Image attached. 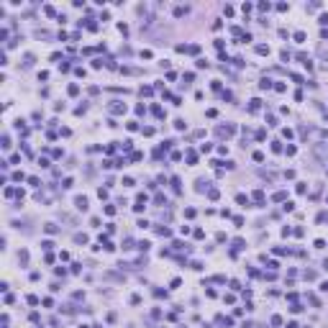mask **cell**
Here are the masks:
<instances>
[{"mask_svg": "<svg viewBox=\"0 0 328 328\" xmlns=\"http://www.w3.org/2000/svg\"><path fill=\"white\" fill-rule=\"evenodd\" d=\"M74 241H77V244H87V236H85V233H77V236H74Z\"/></svg>", "mask_w": 328, "mask_h": 328, "instance_id": "obj_14", "label": "cell"}, {"mask_svg": "<svg viewBox=\"0 0 328 328\" xmlns=\"http://www.w3.org/2000/svg\"><path fill=\"white\" fill-rule=\"evenodd\" d=\"M251 198H254V200H257V203H264V192H262V190H257V192H254V195H251Z\"/></svg>", "mask_w": 328, "mask_h": 328, "instance_id": "obj_11", "label": "cell"}, {"mask_svg": "<svg viewBox=\"0 0 328 328\" xmlns=\"http://www.w3.org/2000/svg\"><path fill=\"white\" fill-rule=\"evenodd\" d=\"M180 285H182V279H180V277H174V279H172V290H177Z\"/></svg>", "mask_w": 328, "mask_h": 328, "instance_id": "obj_30", "label": "cell"}, {"mask_svg": "<svg viewBox=\"0 0 328 328\" xmlns=\"http://www.w3.org/2000/svg\"><path fill=\"white\" fill-rule=\"evenodd\" d=\"M259 108H262V100H259V97H254V100H251V105H249V113H257Z\"/></svg>", "mask_w": 328, "mask_h": 328, "instance_id": "obj_4", "label": "cell"}, {"mask_svg": "<svg viewBox=\"0 0 328 328\" xmlns=\"http://www.w3.org/2000/svg\"><path fill=\"white\" fill-rule=\"evenodd\" d=\"M315 154L323 156V159H328V149H326V146H315Z\"/></svg>", "mask_w": 328, "mask_h": 328, "instance_id": "obj_5", "label": "cell"}, {"mask_svg": "<svg viewBox=\"0 0 328 328\" xmlns=\"http://www.w3.org/2000/svg\"><path fill=\"white\" fill-rule=\"evenodd\" d=\"M287 328H300V326H297L295 321H290V323H287Z\"/></svg>", "mask_w": 328, "mask_h": 328, "instance_id": "obj_33", "label": "cell"}, {"mask_svg": "<svg viewBox=\"0 0 328 328\" xmlns=\"http://www.w3.org/2000/svg\"><path fill=\"white\" fill-rule=\"evenodd\" d=\"M323 39H328V28H323Z\"/></svg>", "mask_w": 328, "mask_h": 328, "instance_id": "obj_34", "label": "cell"}, {"mask_svg": "<svg viewBox=\"0 0 328 328\" xmlns=\"http://www.w3.org/2000/svg\"><path fill=\"white\" fill-rule=\"evenodd\" d=\"M282 208H285V210H287V213H292V210H295V203H290V200H287V203H285Z\"/></svg>", "mask_w": 328, "mask_h": 328, "instance_id": "obj_24", "label": "cell"}, {"mask_svg": "<svg viewBox=\"0 0 328 328\" xmlns=\"http://www.w3.org/2000/svg\"><path fill=\"white\" fill-rule=\"evenodd\" d=\"M185 126H187L185 118H177V121H174V128H177V131H185Z\"/></svg>", "mask_w": 328, "mask_h": 328, "instance_id": "obj_6", "label": "cell"}, {"mask_svg": "<svg viewBox=\"0 0 328 328\" xmlns=\"http://www.w3.org/2000/svg\"><path fill=\"white\" fill-rule=\"evenodd\" d=\"M272 151H274V154H279V151H282V144L274 141V144H272Z\"/></svg>", "mask_w": 328, "mask_h": 328, "instance_id": "obj_19", "label": "cell"}, {"mask_svg": "<svg viewBox=\"0 0 328 328\" xmlns=\"http://www.w3.org/2000/svg\"><path fill=\"white\" fill-rule=\"evenodd\" d=\"M318 21H321V26H328V13H323V15H321Z\"/></svg>", "mask_w": 328, "mask_h": 328, "instance_id": "obj_32", "label": "cell"}, {"mask_svg": "<svg viewBox=\"0 0 328 328\" xmlns=\"http://www.w3.org/2000/svg\"><path fill=\"white\" fill-rule=\"evenodd\" d=\"M110 113H116V116H121V113H126V103H121V100H116V103L110 105Z\"/></svg>", "mask_w": 328, "mask_h": 328, "instance_id": "obj_1", "label": "cell"}, {"mask_svg": "<svg viewBox=\"0 0 328 328\" xmlns=\"http://www.w3.org/2000/svg\"><path fill=\"white\" fill-rule=\"evenodd\" d=\"M185 218H195V208H187V210H185Z\"/></svg>", "mask_w": 328, "mask_h": 328, "instance_id": "obj_27", "label": "cell"}, {"mask_svg": "<svg viewBox=\"0 0 328 328\" xmlns=\"http://www.w3.org/2000/svg\"><path fill=\"white\" fill-rule=\"evenodd\" d=\"M218 195H220V192L215 190V187H213V190H208V198H210V200H218Z\"/></svg>", "mask_w": 328, "mask_h": 328, "instance_id": "obj_12", "label": "cell"}, {"mask_svg": "<svg viewBox=\"0 0 328 328\" xmlns=\"http://www.w3.org/2000/svg\"><path fill=\"white\" fill-rule=\"evenodd\" d=\"M41 249H46V251H52V249H54V241H41Z\"/></svg>", "mask_w": 328, "mask_h": 328, "instance_id": "obj_15", "label": "cell"}, {"mask_svg": "<svg viewBox=\"0 0 328 328\" xmlns=\"http://www.w3.org/2000/svg\"><path fill=\"white\" fill-rule=\"evenodd\" d=\"M259 87H262V90H269V87H272V80H262V85H259Z\"/></svg>", "mask_w": 328, "mask_h": 328, "instance_id": "obj_18", "label": "cell"}, {"mask_svg": "<svg viewBox=\"0 0 328 328\" xmlns=\"http://www.w3.org/2000/svg\"><path fill=\"white\" fill-rule=\"evenodd\" d=\"M323 267H326V269H328V259H326V262H323Z\"/></svg>", "mask_w": 328, "mask_h": 328, "instance_id": "obj_35", "label": "cell"}, {"mask_svg": "<svg viewBox=\"0 0 328 328\" xmlns=\"http://www.w3.org/2000/svg\"><path fill=\"white\" fill-rule=\"evenodd\" d=\"M44 228H46V233H57V226H54V223H46Z\"/></svg>", "mask_w": 328, "mask_h": 328, "instance_id": "obj_22", "label": "cell"}, {"mask_svg": "<svg viewBox=\"0 0 328 328\" xmlns=\"http://www.w3.org/2000/svg\"><path fill=\"white\" fill-rule=\"evenodd\" d=\"M295 41L302 44V41H305V31H295Z\"/></svg>", "mask_w": 328, "mask_h": 328, "instance_id": "obj_10", "label": "cell"}, {"mask_svg": "<svg viewBox=\"0 0 328 328\" xmlns=\"http://www.w3.org/2000/svg\"><path fill=\"white\" fill-rule=\"evenodd\" d=\"M272 326H282V318L279 315H272Z\"/></svg>", "mask_w": 328, "mask_h": 328, "instance_id": "obj_25", "label": "cell"}, {"mask_svg": "<svg viewBox=\"0 0 328 328\" xmlns=\"http://www.w3.org/2000/svg\"><path fill=\"white\" fill-rule=\"evenodd\" d=\"M187 10H190L187 5H177V8H174V18H182V15H187Z\"/></svg>", "mask_w": 328, "mask_h": 328, "instance_id": "obj_3", "label": "cell"}, {"mask_svg": "<svg viewBox=\"0 0 328 328\" xmlns=\"http://www.w3.org/2000/svg\"><path fill=\"white\" fill-rule=\"evenodd\" d=\"M44 13H46V15H57V10H54L52 5H46V8H44Z\"/></svg>", "mask_w": 328, "mask_h": 328, "instance_id": "obj_29", "label": "cell"}, {"mask_svg": "<svg viewBox=\"0 0 328 328\" xmlns=\"http://www.w3.org/2000/svg\"><path fill=\"white\" fill-rule=\"evenodd\" d=\"M118 31H121L123 36H126V33H128V26H126V23H118Z\"/></svg>", "mask_w": 328, "mask_h": 328, "instance_id": "obj_26", "label": "cell"}, {"mask_svg": "<svg viewBox=\"0 0 328 328\" xmlns=\"http://www.w3.org/2000/svg\"><path fill=\"white\" fill-rule=\"evenodd\" d=\"M187 161H190V164H195V161H198V154H195V151H187Z\"/></svg>", "mask_w": 328, "mask_h": 328, "instance_id": "obj_13", "label": "cell"}, {"mask_svg": "<svg viewBox=\"0 0 328 328\" xmlns=\"http://www.w3.org/2000/svg\"><path fill=\"white\" fill-rule=\"evenodd\" d=\"M126 126H128V131H139V121H128Z\"/></svg>", "mask_w": 328, "mask_h": 328, "instance_id": "obj_17", "label": "cell"}, {"mask_svg": "<svg viewBox=\"0 0 328 328\" xmlns=\"http://www.w3.org/2000/svg\"><path fill=\"white\" fill-rule=\"evenodd\" d=\"M156 233H159V236H169V228H164V226H159V228H156Z\"/></svg>", "mask_w": 328, "mask_h": 328, "instance_id": "obj_23", "label": "cell"}, {"mask_svg": "<svg viewBox=\"0 0 328 328\" xmlns=\"http://www.w3.org/2000/svg\"><path fill=\"white\" fill-rule=\"evenodd\" d=\"M236 203L238 205H249V198H246V195H236Z\"/></svg>", "mask_w": 328, "mask_h": 328, "instance_id": "obj_9", "label": "cell"}, {"mask_svg": "<svg viewBox=\"0 0 328 328\" xmlns=\"http://www.w3.org/2000/svg\"><path fill=\"white\" fill-rule=\"evenodd\" d=\"M18 259H21V264H26V262H28V251H21Z\"/></svg>", "mask_w": 328, "mask_h": 328, "instance_id": "obj_28", "label": "cell"}, {"mask_svg": "<svg viewBox=\"0 0 328 328\" xmlns=\"http://www.w3.org/2000/svg\"><path fill=\"white\" fill-rule=\"evenodd\" d=\"M151 113H154V116H156V118H161V116H164V110H161V108H159V105H154V108H151Z\"/></svg>", "mask_w": 328, "mask_h": 328, "instance_id": "obj_16", "label": "cell"}, {"mask_svg": "<svg viewBox=\"0 0 328 328\" xmlns=\"http://www.w3.org/2000/svg\"><path fill=\"white\" fill-rule=\"evenodd\" d=\"M172 187H174V192H182V187H180V177H172Z\"/></svg>", "mask_w": 328, "mask_h": 328, "instance_id": "obj_8", "label": "cell"}, {"mask_svg": "<svg viewBox=\"0 0 328 328\" xmlns=\"http://www.w3.org/2000/svg\"><path fill=\"white\" fill-rule=\"evenodd\" d=\"M144 208H146V203H139V200H136V205H133V210H136V213H141V210H144Z\"/></svg>", "mask_w": 328, "mask_h": 328, "instance_id": "obj_21", "label": "cell"}, {"mask_svg": "<svg viewBox=\"0 0 328 328\" xmlns=\"http://www.w3.org/2000/svg\"><path fill=\"white\" fill-rule=\"evenodd\" d=\"M254 161H264V154H262V151H254Z\"/></svg>", "mask_w": 328, "mask_h": 328, "instance_id": "obj_31", "label": "cell"}, {"mask_svg": "<svg viewBox=\"0 0 328 328\" xmlns=\"http://www.w3.org/2000/svg\"><path fill=\"white\" fill-rule=\"evenodd\" d=\"M257 54H262V57H264V54H269V46H267V44H259V46H257Z\"/></svg>", "mask_w": 328, "mask_h": 328, "instance_id": "obj_7", "label": "cell"}, {"mask_svg": "<svg viewBox=\"0 0 328 328\" xmlns=\"http://www.w3.org/2000/svg\"><path fill=\"white\" fill-rule=\"evenodd\" d=\"M74 205H77V210H87V198H85V195L74 198Z\"/></svg>", "mask_w": 328, "mask_h": 328, "instance_id": "obj_2", "label": "cell"}, {"mask_svg": "<svg viewBox=\"0 0 328 328\" xmlns=\"http://www.w3.org/2000/svg\"><path fill=\"white\" fill-rule=\"evenodd\" d=\"M97 198L105 200V198H108V190H105V187H100V190H97Z\"/></svg>", "mask_w": 328, "mask_h": 328, "instance_id": "obj_20", "label": "cell"}]
</instances>
